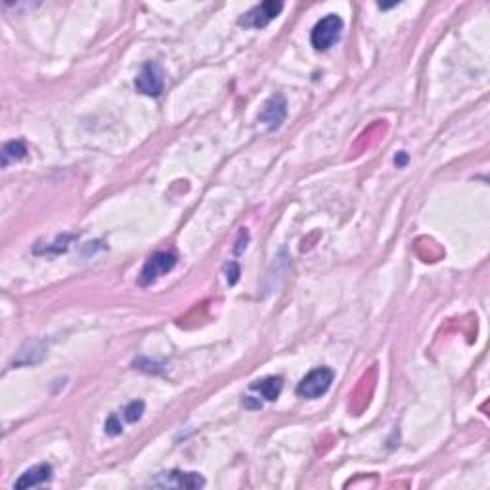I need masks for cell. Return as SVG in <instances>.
Instances as JSON below:
<instances>
[{"label": "cell", "instance_id": "obj_14", "mask_svg": "<svg viewBox=\"0 0 490 490\" xmlns=\"http://www.w3.org/2000/svg\"><path fill=\"white\" fill-rule=\"evenodd\" d=\"M395 163L396 165H404V163H406V153H404V151H401V156H396Z\"/></svg>", "mask_w": 490, "mask_h": 490}, {"label": "cell", "instance_id": "obj_3", "mask_svg": "<svg viewBox=\"0 0 490 490\" xmlns=\"http://www.w3.org/2000/svg\"><path fill=\"white\" fill-rule=\"evenodd\" d=\"M176 264V257L173 253L169 251H158L153 253L148 261H146L144 268L140 272L138 282L140 285H150L153 283L158 278H161L163 274L170 272L175 268Z\"/></svg>", "mask_w": 490, "mask_h": 490}, {"label": "cell", "instance_id": "obj_12", "mask_svg": "<svg viewBox=\"0 0 490 490\" xmlns=\"http://www.w3.org/2000/svg\"><path fill=\"white\" fill-rule=\"evenodd\" d=\"M238 276H239V266L236 263H230L227 266V278H228V283L230 285H234V283L238 282Z\"/></svg>", "mask_w": 490, "mask_h": 490}, {"label": "cell", "instance_id": "obj_6", "mask_svg": "<svg viewBox=\"0 0 490 490\" xmlns=\"http://www.w3.org/2000/svg\"><path fill=\"white\" fill-rule=\"evenodd\" d=\"M285 115H288V102L282 94H274L263 106V111L258 114V121L268 131H278L285 121Z\"/></svg>", "mask_w": 490, "mask_h": 490}, {"label": "cell", "instance_id": "obj_7", "mask_svg": "<svg viewBox=\"0 0 490 490\" xmlns=\"http://www.w3.org/2000/svg\"><path fill=\"white\" fill-rule=\"evenodd\" d=\"M202 475L200 473H183V472H170L161 473L156 481L158 486H178V489H200L203 486Z\"/></svg>", "mask_w": 490, "mask_h": 490}, {"label": "cell", "instance_id": "obj_10", "mask_svg": "<svg viewBox=\"0 0 490 490\" xmlns=\"http://www.w3.org/2000/svg\"><path fill=\"white\" fill-rule=\"evenodd\" d=\"M27 156V148L21 140L6 142L2 148V167H8L12 161H19Z\"/></svg>", "mask_w": 490, "mask_h": 490}, {"label": "cell", "instance_id": "obj_11", "mask_svg": "<svg viewBox=\"0 0 490 490\" xmlns=\"http://www.w3.org/2000/svg\"><path fill=\"white\" fill-rule=\"evenodd\" d=\"M142 414H144V403H142V401H134V403H131L126 406L123 418H125L129 423H134V421H138L140 418H142Z\"/></svg>", "mask_w": 490, "mask_h": 490}, {"label": "cell", "instance_id": "obj_1", "mask_svg": "<svg viewBox=\"0 0 490 490\" xmlns=\"http://www.w3.org/2000/svg\"><path fill=\"white\" fill-rule=\"evenodd\" d=\"M343 31V19L337 13H327L322 18L310 33V43L316 50H327L337 43Z\"/></svg>", "mask_w": 490, "mask_h": 490}, {"label": "cell", "instance_id": "obj_8", "mask_svg": "<svg viewBox=\"0 0 490 490\" xmlns=\"http://www.w3.org/2000/svg\"><path fill=\"white\" fill-rule=\"evenodd\" d=\"M52 477V467L48 464H38L31 469H27L21 477L16 481V489H31V486H38V484L50 481Z\"/></svg>", "mask_w": 490, "mask_h": 490}, {"label": "cell", "instance_id": "obj_4", "mask_svg": "<svg viewBox=\"0 0 490 490\" xmlns=\"http://www.w3.org/2000/svg\"><path fill=\"white\" fill-rule=\"evenodd\" d=\"M136 90L146 96H159L163 92L165 87V75L163 67L158 62H148L142 65L138 77H136Z\"/></svg>", "mask_w": 490, "mask_h": 490}, {"label": "cell", "instance_id": "obj_2", "mask_svg": "<svg viewBox=\"0 0 490 490\" xmlns=\"http://www.w3.org/2000/svg\"><path fill=\"white\" fill-rule=\"evenodd\" d=\"M333 383V370L330 368H316L310 374L303 377L301 383L297 385V395L303 398H320L326 395Z\"/></svg>", "mask_w": 490, "mask_h": 490}, {"label": "cell", "instance_id": "obj_13", "mask_svg": "<svg viewBox=\"0 0 490 490\" xmlns=\"http://www.w3.org/2000/svg\"><path fill=\"white\" fill-rule=\"evenodd\" d=\"M106 433L107 435H119L121 433V423L117 421V418H115V415H111V418L106 421Z\"/></svg>", "mask_w": 490, "mask_h": 490}, {"label": "cell", "instance_id": "obj_9", "mask_svg": "<svg viewBox=\"0 0 490 490\" xmlns=\"http://www.w3.org/2000/svg\"><path fill=\"white\" fill-rule=\"evenodd\" d=\"M282 387H283V381L282 377H264V379H261V381H255V383L251 385L253 391H257L258 395L263 396V398H266V401H276L278 396H280V393H282Z\"/></svg>", "mask_w": 490, "mask_h": 490}, {"label": "cell", "instance_id": "obj_5", "mask_svg": "<svg viewBox=\"0 0 490 490\" xmlns=\"http://www.w3.org/2000/svg\"><path fill=\"white\" fill-rule=\"evenodd\" d=\"M283 4L276 0H266L263 4H257L239 19V26L251 27V29H263L271 23L272 19H276L282 12Z\"/></svg>", "mask_w": 490, "mask_h": 490}]
</instances>
